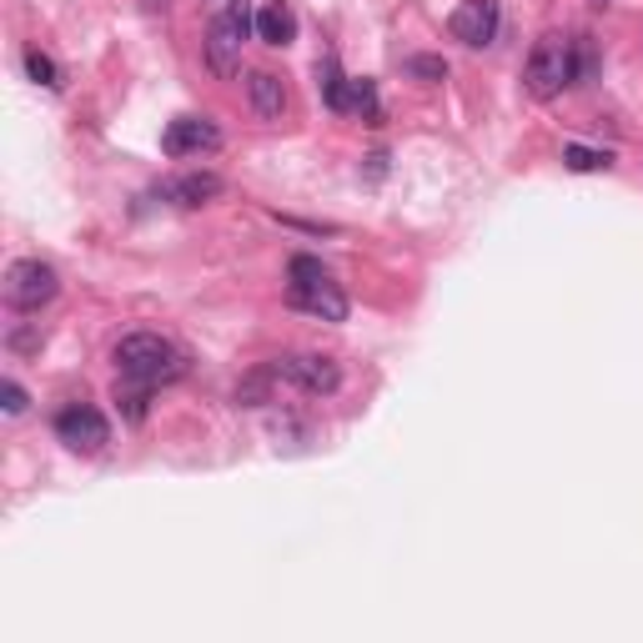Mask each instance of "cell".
Listing matches in <instances>:
<instances>
[{
	"mask_svg": "<svg viewBox=\"0 0 643 643\" xmlns=\"http://www.w3.org/2000/svg\"><path fill=\"white\" fill-rule=\"evenodd\" d=\"M593 6H609V0H593Z\"/></svg>",
	"mask_w": 643,
	"mask_h": 643,
	"instance_id": "obj_24",
	"label": "cell"
},
{
	"mask_svg": "<svg viewBox=\"0 0 643 643\" xmlns=\"http://www.w3.org/2000/svg\"><path fill=\"white\" fill-rule=\"evenodd\" d=\"M25 76H31L35 86H45V91H61V66H55L45 51H35V45L25 51Z\"/></svg>",
	"mask_w": 643,
	"mask_h": 643,
	"instance_id": "obj_17",
	"label": "cell"
},
{
	"mask_svg": "<svg viewBox=\"0 0 643 643\" xmlns=\"http://www.w3.org/2000/svg\"><path fill=\"white\" fill-rule=\"evenodd\" d=\"M116 372L146 382V387H166V382L186 377V352L162 332H126L116 342Z\"/></svg>",
	"mask_w": 643,
	"mask_h": 643,
	"instance_id": "obj_1",
	"label": "cell"
},
{
	"mask_svg": "<svg viewBox=\"0 0 643 643\" xmlns=\"http://www.w3.org/2000/svg\"><path fill=\"white\" fill-rule=\"evenodd\" d=\"M221 146V132L211 121L201 116H176L172 126L162 132V152L166 156H197V152H217Z\"/></svg>",
	"mask_w": 643,
	"mask_h": 643,
	"instance_id": "obj_8",
	"label": "cell"
},
{
	"mask_svg": "<svg viewBox=\"0 0 643 643\" xmlns=\"http://www.w3.org/2000/svg\"><path fill=\"white\" fill-rule=\"evenodd\" d=\"M221 15H227V21L237 25L241 35L251 31V0H227V11H221Z\"/></svg>",
	"mask_w": 643,
	"mask_h": 643,
	"instance_id": "obj_21",
	"label": "cell"
},
{
	"mask_svg": "<svg viewBox=\"0 0 643 643\" xmlns=\"http://www.w3.org/2000/svg\"><path fill=\"white\" fill-rule=\"evenodd\" d=\"M0 407H6L11 417H21V413H25V387H21V382H11V377L0 382Z\"/></svg>",
	"mask_w": 643,
	"mask_h": 643,
	"instance_id": "obj_20",
	"label": "cell"
},
{
	"mask_svg": "<svg viewBox=\"0 0 643 643\" xmlns=\"http://www.w3.org/2000/svg\"><path fill=\"white\" fill-rule=\"evenodd\" d=\"M573 81H578V45L558 31L538 35L533 51H528V66H523V91L533 101H553Z\"/></svg>",
	"mask_w": 643,
	"mask_h": 643,
	"instance_id": "obj_3",
	"label": "cell"
},
{
	"mask_svg": "<svg viewBox=\"0 0 643 643\" xmlns=\"http://www.w3.org/2000/svg\"><path fill=\"white\" fill-rule=\"evenodd\" d=\"M55 437H61L71 453H101V447L111 443V427H106V417H101L96 407L71 403V407L55 413Z\"/></svg>",
	"mask_w": 643,
	"mask_h": 643,
	"instance_id": "obj_6",
	"label": "cell"
},
{
	"mask_svg": "<svg viewBox=\"0 0 643 643\" xmlns=\"http://www.w3.org/2000/svg\"><path fill=\"white\" fill-rule=\"evenodd\" d=\"M277 382H292L297 393H312V397H332L342 387V367L338 357H322V352H287V357L272 362Z\"/></svg>",
	"mask_w": 643,
	"mask_h": 643,
	"instance_id": "obj_5",
	"label": "cell"
},
{
	"mask_svg": "<svg viewBox=\"0 0 643 643\" xmlns=\"http://www.w3.org/2000/svg\"><path fill=\"white\" fill-rule=\"evenodd\" d=\"M247 96H251V111H257L262 121H282L287 116V86H282V76H272V71H251Z\"/></svg>",
	"mask_w": 643,
	"mask_h": 643,
	"instance_id": "obj_11",
	"label": "cell"
},
{
	"mask_svg": "<svg viewBox=\"0 0 643 643\" xmlns=\"http://www.w3.org/2000/svg\"><path fill=\"white\" fill-rule=\"evenodd\" d=\"M116 407L126 423H146V413H152V387L136 377H116Z\"/></svg>",
	"mask_w": 643,
	"mask_h": 643,
	"instance_id": "obj_13",
	"label": "cell"
},
{
	"mask_svg": "<svg viewBox=\"0 0 643 643\" xmlns=\"http://www.w3.org/2000/svg\"><path fill=\"white\" fill-rule=\"evenodd\" d=\"M55 292H61V272L51 262H41V257H21L6 272V302L15 312H41V307L55 302Z\"/></svg>",
	"mask_w": 643,
	"mask_h": 643,
	"instance_id": "obj_4",
	"label": "cell"
},
{
	"mask_svg": "<svg viewBox=\"0 0 643 643\" xmlns=\"http://www.w3.org/2000/svg\"><path fill=\"white\" fill-rule=\"evenodd\" d=\"M563 166H568V172H609L613 152H593V146H563Z\"/></svg>",
	"mask_w": 643,
	"mask_h": 643,
	"instance_id": "obj_18",
	"label": "cell"
},
{
	"mask_svg": "<svg viewBox=\"0 0 643 643\" xmlns=\"http://www.w3.org/2000/svg\"><path fill=\"white\" fill-rule=\"evenodd\" d=\"M11 348H15V352H31V348H41V338H35V332H15Z\"/></svg>",
	"mask_w": 643,
	"mask_h": 643,
	"instance_id": "obj_22",
	"label": "cell"
},
{
	"mask_svg": "<svg viewBox=\"0 0 643 643\" xmlns=\"http://www.w3.org/2000/svg\"><path fill=\"white\" fill-rule=\"evenodd\" d=\"M348 111H357L367 126H382V106H377V86L372 81H348Z\"/></svg>",
	"mask_w": 643,
	"mask_h": 643,
	"instance_id": "obj_16",
	"label": "cell"
},
{
	"mask_svg": "<svg viewBox=\"0 0 643 643\" xmlns=\"http://www.w3.org/2000/svg\"><path fill=\"white\" fill-rule=\"evenodd\" d=\"M407 76H417L423 86H437V81H447V61L443 55H407Z\"/></svg>",
	"mask_w": 643,
	"mask_h": 643,
	"instance_id": "obj_19",
	"label": "cell"
},
{
	"mask_svg": "<svg viewBox=\"0 0 643 643\" xmlns=\"http://www.w3.org/2000/svg\"><path fill=\"white\" fill-rule=\"evenodd\" d=\"M287 302L307 317H322V322H348V297L317 257H292L287 262Z\"/></svg>",
	"mask_w": 643,
	"mask_h": 643,
	"instance_id": "obj_2",
	"label": "cell"
},
{
	"mask_svg": "<svg viewBox=\"0 0 643 643\" xmlns=\"http://www.w3.org/2000/svg\"><path fill=\"white\" fill-rule=\"evenodd\" d=\"M498 21H502L498 0H463L458 11L447 15V31H453V41H463V45H473V51H483V45L498 41Z\"/></svg>",
	"mask_w": 643,
	"mask_h": 643,
	"instance_id": "obj_7",
	"label": "cell"
},
{
	"mask_svg": "<svg viewBox=\"0 0 643 643\" xmlns=\"http://www.w3.org/2000/svg\"><path fill=\"white\" fill-rule=\"evenodd\" d=\"M142 11L146 15H166V11H172V0H142Z\"/></svg>",
	"mask_w": 643,
	"mask_h": 643,
	"instance_id": "obj_23",
	"label": "cell"
},
{
	"mask_svg": "<svg viewBox=\"0 0 643 643\" xmlns=\"http://www.w3.org/2000/svg\"><path fill=\"white\" fill-rule=\"evenodd\" d=\"M257 35H262L267 45H277V51H282V45H292L297 41V15H292V6H287V0H272V6H262V11H257Z\"/></svg>",
	"mask_w": 643,
	"mask_h": 643,
	"instance_id": "obj_12",
	"label": "cell"
},
{
	"mask_svg": "<svg viewBox=\"0 0 643 643\" xmlns=\"http://www.w3.org/2000/svg\"><path fill=\"white\" fill-rule=\"evenodd\" d=\"M162 197L176 201V207H207V201L221 197V176L217 172H186L176 182L162 186Z\"/></svg>",
	"mask_w": 643,
	"mask_h": 643,
	"instance_id": "obj_10",
	"label": "cell"
},
{
	"mask_svg": "<svg viewBox=\"0 0 643 643\" xmlns=\"http://www.w3.org/2000/svg\"><path fill=\"white\" fill-rule=\"evenodd\" d=\"M272 382H277L272 362H267V367H257L247 382H237V407H262V403H272Z\"/></svg>",
	"mask_w": 643,
	"mask_h": 643,
	"instance_id": "obj_15",
	"label": "cell"
},
{
	"mask_svg": "<svg viewBox=\"0 0 643 643\" xmlns=\"http://www.w3.org/2000/svg\"><path fill=\"white\" fill-rule=\"evenodd\" d=\"M241 41H247V35H241L237 25L227 21V15H217V21H211L207 41H201V51H207L211 76H221V81H231V76H237V71H241Z\"/></svg>",
	"mask_w": 643,
	"mask_h": 643,
	"instance_id": "obj_9",
	"label": "cell"
},
{
	"mask_svg": "<svg viewBox=\"0 0 643 643\" xmlns=\"http://www.w3.org/2000/svg\"><path fill=\"white\" fill-rule=\"evenodd\" d=\"M317 86H322V101H328L332 111H348V76L338 71V55L317 61Z\"/></svg>",
	"mask_w": 643,
	"mask_h": 643,
	"instance_id": "obj_14",
	"label": "cell"
}]
</instances>
